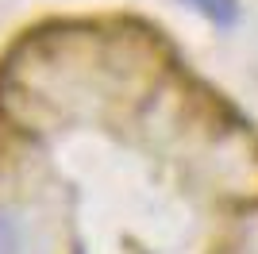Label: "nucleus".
<instances>
[{"instance_id":"nucleus-2","label":"nucleus","mask_w":258,"mask_h":254,"mask_svg":"<svg viewBox=\"0 0 258 254\" xmlns=\"http://www.w3.org/2000/svg\"><path fill=\"white\" fill-rule=\"evenodd\" d=\"M0 254H20V223L0 212Z\"/></svg>"},{"instance_id":"nucleus-1","label":"nucleus","mask_w":258,"mask_h":254,"mask_svg":"<svg viewBox=\"0 0 258 254\" xmlns=\"http://www.w3.org/2000/svg\"><path fill=\"white\" fill-rule=\"evenodd\" d=\"M185 4H193L201 16H208V20L220 23V27H231V23L239 20V4L235 0H185Z\"/></svg>"}]
</instances>
